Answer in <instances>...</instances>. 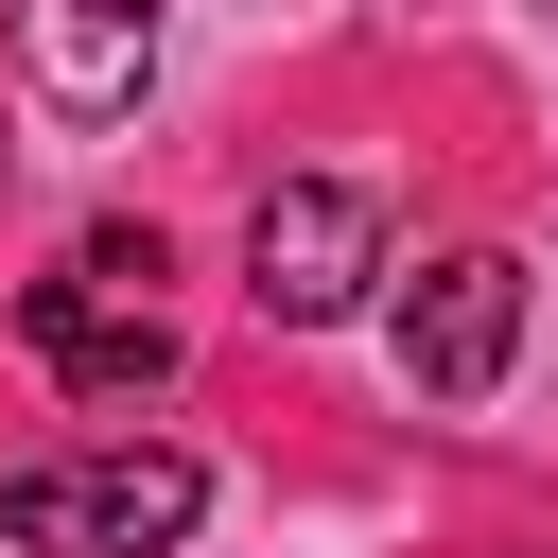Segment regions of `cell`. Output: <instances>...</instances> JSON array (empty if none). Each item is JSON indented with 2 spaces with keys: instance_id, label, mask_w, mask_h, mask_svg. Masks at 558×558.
I'll return each mask as SVG.
<instances>
[{
  "instance_id": "277c9868",
  "label": "cell",
  "mask_w": 558,
  "mask_h": 558,
  "mask_svg": "<svg viewBox=\"0 0 558 558\" xmlns=\"http://www.w3.org/2000/svg\"><path fill=\"white\" fill-rule=\"evenodd\" d=\"M506 349H523V262L506 244H453V262L401 279V384L418 401H488Z\"/></svg>"
},
{
  "instance_id": "5b68a950",
  "label": "cell",
  "mask_w": 558,
  "mask_h": 558,
  "mask_svg": "<svg viewBox=\"0 0 558 558\" xmlns=\"http://www.w3.org/2000/svg\"><path fill=\"white\" fill-rule=\"evenodd\" d=\"M17 70H35V105L122 122L140 70H157V0H17Z\"/></svg>"
},
{
  "instance_id": "7a4b0ae2",
  "label": "cell",
  "mask_w": 558,
  "mask_h": 558,
  "mask_svg": "<svg viewBox=\"0 0 558 558\" xmlns=\"http://www.w3.org/2000/svg\"><path fill=\"white\" fill-rule=\"evenodd\" d=\"M192 523H209V471L157 453V436H122V453H35V471L0 488V541H35V558H157V541H192Z\"/></svg>"
},
{
  "instance_id": "6da1fadb",
  "label": "cell",
  "mask_w": 558,
  "mask_h": 558,
  "mask_svg": "<svg viewBox=\"0 0 558 558\" xmlns=\"http://www.w3.org/2000/svg\"><path fill=\"white\" fill-rule=\"evenodd\" d=\"M157 227H87L52 279H17V349L70 384V401H157L174 384V331H157Z\"/></svg>"
},
{
  "instance_id": "3957f363",
  "label": "cell",
  "mask_w": 558,
  "mask_h": 558,
  "mask_svg": "<svg viewBox=\"0 0 558 558\" xmlns=\"http://www.w3.org/2000/svg\"><path fill=\"white\" fill-rule=\"evenodd\" d=\"M366 279H384V209H366L349 174H279L262 227H244V296H262L279 331H331Z\"/></svg>"
}]
</instances>
